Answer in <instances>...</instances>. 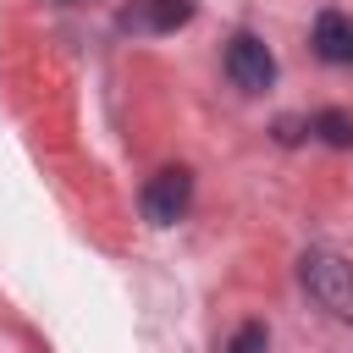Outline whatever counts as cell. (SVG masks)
<instances>
[{
  "mask_svg": "<svg viewBox=\"0 0 353 353\" xmlns=\"http://www.w3.org/2000/svg\"><path fill=\"white\" fill-rule=\"evenodd\" d=\"M298 281H303V292H309L325 314L353 320V259H342V254H331V248H309V254L298 259Z\"/></svg>",
  "mask_w": 353,
  "mask_h": 353,
  "instance_id": "6da1fadb",
  "label": "cell"
},
{
  "mask_svg": "<svg viewBox=\"0 0 353 353\" xmlns=\"http://www.w3.org/2000/svg\"><path fill=\"white\" fill-rule=\"evenodd\" d=\"M188 204H193V171H182V165L154 171L143 182V193H138V210H143L149 226H176L188 215Z\"/></svg>",
  "mask_w": 353,
  "mask_h": 353,
  "instance_id": "7a4b0ae2",
  "label": "cell"
},
{
  "mask_svg": "<svg viewBox=\"0 0 353 353\" xmlns=\"http://www.w3.org/2000/svg\"><path fill=\"white\" fill-rule=\"evenodd\" d=\"M226 77L243 88V94H265L276 83V55L259 33H232L226 39Z\"/></svg>",
  "mask_w": 353,
  "mask_h": 353,
  "instance_id": "3957f363",
  "label": "cell"
},
{
  "mask_svg": "<svg viewBox=\"0 0 353 353\" xmlns=\"http://www.w3.org/2000/svg\"><path fill=\"white\" fill-rule=\"evenodd\" d=\"M193 22V0H132L121 11L127 33H176Z\"/></svg>",
  "mask_w": 353,
  "mask_h": 353,
  "instance_id": "277c9868",
  "label": "cell"
},
{
  "mask_svg": "<svg viewBox=\"0 0 353 353\" xmlns=\"http://www.w3.org/2000/svg\"><path fill=\"white\" fill-rule=\"evenodd\" d=\"M314 55L331 61V66L353 61V22H347L342 11H320V17H314Z\"/></svg>",
  "mask_w": 353,
  "mask_h": 353,
  "instance_id": "5b68a950",
  "label": "cell"
},
{
  "mask_svg": "<svg viewBox=\"0 0 353 353\" xmlns=\"http://www.w3.org/2000/svg\"><path fill=\"white\" fill-rule=\"evenodd\" d=\"M309 132H314L320 143H331V149H353V116H347V110H336V105H331V110H320V116L309 121Z\"/></svg>",
  "mask_w": 353,
  "mask_h": 353,
  "instance_id": "8992f818",
  "label": "cell"
},
{
  "mask_svg": "<svg viewBox=\"0 0 353 353\" xmlns=\"http://www.w3.org/2000/svg\"><path fill=\"white\" fill-rule=\"evenodd\" d=\"M265 347H270V331L259 320H248V325H237V336H232L226 353H265Z\"/></svg>",
  "mask_w": 353,
  "mask_h": 353,
  "instance_id": "52a82bcc",
  "label": "cell"
},
{
  "mask_svg": "<svg viewBox=\"0 0 353 353\" xmlns=\"http://www.w3.org/2000/svg\"><path fill=\"white\" fill-rule=\"evenodd\" d=\"M298 132H303V127H298V121H292V116H281V121H276V138H281V143H292V138H298Z\"/></svg>",
  "mask_w": 353,
  "mask_h": 353,
  "instance_id": "ba28073f",
  "label": "cell"
},
{
  "mask_svg": "<svg viewBox=\"0 0 353 353\" xmlns=\"http://www.w3.org/2000/svg\"><path fill=\"white\" fill-rule=\"evenodd\" d=\"M66 6H77V0H66Z\"/></svg>",
  "mask_w": 353,
  "mask_h": 353,
  "instance_id": "9c48e42d",
  "label": "cell"
}]
</instances>
